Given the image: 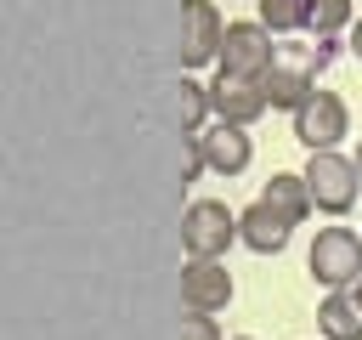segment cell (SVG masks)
Here are the masks:
<instances>
[{
  "mask_svg": "<svg viewBox=\"0 0 362 340\" xmlns=\"http://www.w3.org/2000/svg\"><path fill=\"white\" fill-rule=\"evenodd\" d=\"M305 193H311V210H328V215H345L351 204H356V193H362V181H356V164L339 153V147H317L311 159H305Z\"/></svg>",
  "mask_w": 362,
  "mask_h": 340,
  "instance_id": "1",
  "label": "cell"
},
{
  "mask_svg": "<svg viewBox=\"0 0 362 340\" xmlns=\"http://www.w3.org/2000/svg\"><path fill=\"white\" fill-rule=\"evenodd\" d=\"M232 238H238V215H232L221 198H192V204L181 210V249H187V255L221 261Z\"/></svg>",
  "mask_w": 362,
  "mask_h": 340,
  "instance_id": "2",
  "label": "cell"
},
{
  "mask_svg": "<svg viewBox=\"0 0 362 340\" xmlns=\"http://www.w3.org/2000/svg\"><path fill=\"white\" fill-rule=\"evenodd\" d=\"M305 266H311V278L322 289H351L356 272H362V238L351 227H322L311 255H305Z\"/></svg>",
  "mask_w": 362,
  "mask_h": 340,
  "instance_id": "3",
  "label": "cell"
},
{
  "mask_svg": "<svg viewBox=\"0 0 362 340\" xmlns=\"http://www.w3.org/2000/svg\"><path fill=\"white\" fill-rule=\"evenodd\" d=\"M221 74H238V79H260L272 62H277V45L260 23H226L221 34V51H215Z\"/></svg>",
  "mask_w": 362,
  "mask_h": 340,
  "instance_id": "4",
  "label": "cell"
},
{
  "mask_svg": "<svg viewBox=\"0 0 362 340\" xmlns=\"http://www.w3.org/2000/svg\"><path fill=\"white\" fill-rule=\"evenodd\" d=\"M351 130V113H345V102L334 96V91H311L300 108H294V142L300 147H339V136Z\"/></svg>",
  "mask_w": 362,
  "mask_h": 340,
  "instance_id": "5",
  "label": "cell"
},
{
  "mask_svg": "<svg viewBox=\"0 0 362 340\" xmlns=\"http://www.w3.org/2000/svg\"><path fill=\"white\" fill-rule=\"evenodd\" d=\"M232 300V272L209 255H187L181 266V306L187 312H221Z\"/></svg>",
  "mask_w": 362,
  "mask_h": 340,
  "instance_id": "6",
  "label": "cell"
},
{
  "mask_svg": "<svg viewBox=\"0 0 362 340\" xmlns=\"http://www.w3.org/2000/svg\"><path fill=\"white\" fill-rule=\"evenodd\" d=\"M181 23H187V34H181V62H187V68H204V62H215V51H221V34H226L221 11H215L209 0H181Z\"/></svg>",
  "mask_w": 362,
  "mask_h": 340,
  "instance_id": "7",
  "label": "cell"
},
{
  "mask_svg": "<svg viewBox=\"0 0 362 340\" xmlns=\"http://www.w3.org/2000/svg\"><path fill=\"white\" fill-rule=\"evenodd\" d=\"M209 108H215V119L221 125H255L260 113H266V96H260V85L255 79H238V74H215V85H209Z\"/></svg>",
  "mask_w": 362,
  "mask_h": 340,
  "instance_id": "8",
  "label": "cell"
},
{
  "mask_svg": "<svg viewBox=\"0 0 362 340\" xmlns=\"http://www.w3.org/2000/svg\"><path fill=\"white\" fill-rule=\"evenodd\" d=\"M249 159H255V142H249L243 125H221V119H215V125L204 130V164H209L215 176H243Z\"/></svg>",
  "mask_w": 362,
  "mask_h": 340,
  "instance_id": "9",
  "label": "cell"
},
{
  "mask_svg": "<svg viewBox=\"0 0 362 340\" xmlns=\"http://www.w3.org/2000/svg\"><path fill=\"white\" fill-rule=\"evenodd\" d=\"M238 238H243L255 255H277V249L288 244V221H283L266 198H255V204L238 215Z\"/></svg>",
  "mask_w": 362,
  "mask_h": 340,
  "instance_id": "10",
  "label": "cell"
},
{
  "mask_svg": "<svg viewBox=\"0 0 362 340\" xmlns=\"http://www.w3.org/2000/svg\"><path fill=\"white\" fill-rule=\"evenodd\" d=\"M255 85H260L266 108H288V113H294V108H300V102L317 91V85H311V74H305V68H294V62H283V57H277V62H272V68H266Z\"/></svg>",
  "mask_w": 362,
  "mask_h": 340,
  "instance_id": "11",
  "label": "cell"
},
{
  "mask_svg": "<svg viewBox=\"0 0 362 340\" xmlns=\"http://www.w3.org/2000/svg\"><path fill=\"white\" fill-rule=\"evenodd\" d=\"M317 329L328 340H362V306L351 300V289H328L317 306Z\"/></svg>",
  "mask_w": 362,
  "mask_h": 340,
  "instance_id": "12",
  "label": "cell"
},
{
  "mask_svg": "<svg viewBox=\"0 0 362 340\" xmlns=\"http://www.w3.org/2000/svg\"><path fill=\"white\" fill-rule=\"evenodd\" d=\"M288 227H300L305 215H311V193H305V176H294V170H277L272 181H266V193H260Z\"/></svg>",
  "mask_w": 362,
  "mask_h": 340,
  "instance_id": "13",
  "label": "cell"
},
{
  "mask_svg": "<svg viewBox=\"0 0 362 340\" xmlns=\"http://www.w3.org/2000/svg\"><path fill=\"white\" fill-rule=\"evenodd\" d=\"M351 0H305V28L317 34V40H334L339 28H351Z\"/></svg>",
  "mask_w": 362,
  "mask_h": 340,
  "instance_id": "14",
  "label": "cell"
},
{
  "mask_svg": "<svg viewBox=\"0 0 362 340\" xmlns=\"http://www.w3.org/2000/svg\"><path fill=\"white\" fill-rule=\"evenodd\" d=\"M255 23L266 28V34H294V28H305V0H255Z\"/></svg>",
  "mask_w": 362,
  "mask_h": 340,
  "instance_id": "15",
  "label": "cell"
},
{
  "mask_svg": "<svg viewBox=\"0 0 362 340\" xmlns=\"http://www.w3.org/2000/svg\"><path fill=\"white\" fill-rule=\"evenodd\" d=\"M209 85L204 79H181V136H198L204 119H209Z\"/></svg>",
  "mask_w": 362,
  "mask_h": 340,
  "instance_id": "16",
  "label": "cell"
},
{
  "mask_svg": "<svg viewBox=\"0 0 362 340\" xmlns=\"http://www.w3.org/2000/svg\"><path fill=\"white\" fill-rule=\"evenodd\" d=\"M175 340H221V329H215V312H187Z\"/></svg>",
  "mask_w": 362,
  "mask_h": 340,
  "instance_id": "17",
  "label": "cell"
},
{
  "mask_svg": "<svg viewBox=\"0 0 362 340\" xmlns=\"http://www.w3.org/2000/svg\"><path fill=\"white\" fill-rule=\"evenodd\" d=\"M198 170H209L204 164V130L198 136H181V181H192Z\"/></svg>",
  "mask_w": 362,
  "mask_h": 340,
  "instance_id": "18",
  "label": "cell"
},
{
  "mask_svg": "<svg viewBox=\"0 0 362 340\" xmlns=\"http://www.w3.org/2000/svg\"><path fill=\"white\" fill-rule=\"evenodd\" d=\"M351 57L362 62V17H351Z\"/></svg>",
  "mask_w": 362,
  "mask_h": 340,
  "instance_id": "19",
  "label": "cell"
},
{
  "mask_svg": "<svg viewBox=\"0 0 362 340\" xmlns=\"http://www.w3.org/2000/svg\"><path fill=\"white\" fill-rule=\"evenodd\" d=\"M351 300H356V306H362V272H356V283H351Z\"/></svg>",
  "mask_w": 362,
  "mask_h": 340,
  "instance_id": "20",
  "label": "cell"
},
{
  "mask_svg": "<svg viewBox=\"0 0 362 340\" xmlns=\"http://www.w3.org/2000/svg\"><path fill=\"white\" fill-rule=\"evenodd\" d=\"M351 164H356V181H362V142H356V153H351Z\"/></svg>",
  "mask_w": 362,
  "mask_h": 340,
  "instance_id": "21",
  "label": "cell"
},
{
  "mask_svg": "<svg viewBox=\"0 0 362 340\" xmlns=\"http://www.w3.org/2000/svg\"><path fill=\"white\" fill-rule=\"evenodd\" d=\"M238 340H249V334H238Z\"/></svg>",
  "mask_w": 362,
  "mask_h": 340,
  "instance_id": "22",
  "label": "cell"
}]
</instances>
